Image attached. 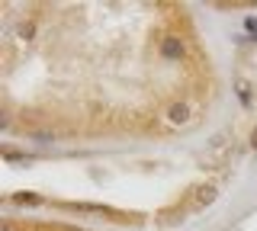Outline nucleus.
Listing matches in <instances>:
<instances>
[{"label": "nucleus", "mask_w": 257, "mask_h": 231, "mask_svg": "<svg viewBox=\"0 0 257 231\" xmlns=\"http://www.w3.org/2000/svg\"><path fill=\"white\" fill-rule=\"evenodd\" d=\"M158 52H161L164 61H184L187 58V42L180 36H164L158 42Z\"/></svg>", "instance_id": "nucleus-1"}, {"label": "nucleus", "mask_w": 257, "mask_h": 231, "mask_svg": "<svg viewBox=\"0 0 257 231\" xmlns=\"http://www.w3.org/2000/svg\"><path fill=\"white\" fill-rule=\"evenodd\" d=\"M164 119H167V125H187L193 119V106L190 103H171L164 110Z\"/></svg>", "instance_id": "nucleus-2"}, {"label": "nucleus", "mask_w": 257, "mask_h": 231, "mask_svg": "<svg viewBox=\"0 0 257 231\" xmlns=\"http://www.w3.org/2000/svg\"><path fill=\"white\" fill-rule=\"evenodd\" d=\"M235 93H238V100H241V106H245V110H251V106H254V87L248 84L245 77L235 80Z\"/></svg>", "instance_id": "nucleus-3"}, {"label": "nucleus", "mask_w": 257, "mask_h": 231, "mask_svg": "<svg viewBox=\"0 0 257 231\" xmlns=\"http://www.w3.org/2000/svg\"><path fill=\"white\" fill-rule=\"evenodd\" d=\"M219 196V189L212 186V183H206V186H199L196 189V196H193V209H202V206H209V202Z\"/></svg>", "instance_id": "nucleus-4"}, {"label": "nucleus", "mask_w": 257, "mask_h": 231, "mask_svg": "<svg viewBox=\"0 0 257 231\" xmlns=\"http://www.w3.org/2000/svg\"><path fill=\"white\" fill-rule=\"evenodd\" d=\"M13 202H19V206H39V202H42V196H32V193H16V196H13Z\"/></svg>", "instance_id": "nucleus-5"}, {"label": "nucleus", "mask_w": 257, "mask_h": 231, "mask_svg": "<svg viewBox=\"0 0 257 231\" xmlns=\"http://www.w3.org/2000/svg\"><path fill=\"white\" fill-rule=\"evenodd\" d=\"M16 32H19L23 39H29L32 32H36V26H32V23H19V29H16Z\"/></svg>", "instance_id": "nucleus-6"}, {"label": "nucleus", "mask_w": 257, "mask_h": 231, "mask_svg": "<svg viewBox=\"0 0 257 231\" xmlns=\"http://www.w3.org/2000/svg\"><path fill=\"white\" fill-rule=\"evenodd\" d=\"M245 29L251 32V36H257V19H254V16H248V19H245Z\"/></svg>", "instance_id": "nucleus-7"}, {"label": "nucleus", "mask_w": 257, "mask_h": 231, "mask_svg": "<svg viewBox=\"0 0 257 231\" xmlns=\"http://www.w3.org/2000/svg\"><path fill=\"white\" fill-rule=\"evenodd\" d=\"M251 145L257 148V125H254V132H251Z\"/></svg>", "instance_id": "nucleus-8"}]
</instances>
